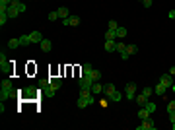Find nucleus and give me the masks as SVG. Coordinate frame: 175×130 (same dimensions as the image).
<instances>
[{"instance_id": "f257e3e1", "label": "nucleus", "mask_w": 175, "mask_h": 130, "mask_svg": "<svg viewBox=\"0 0 175 130\" xmlns=\"http://www.w3.org/2000/svg\"><path fill=\"white\" fill-rule=\"evenodd\" d=\"M14 95H16V89H14L12 85V80H2V84H0V101H6V99H12Z\"/></svg>"}, {"instance_id": "f03ea898", "label": "nucleus", "mask_w": 175, "mask_h": 130, "mask_svg": "<svg viewBox=\"0 0 175 130\" xmlns=\"http://www.w3.org/2000/svg\"><path fill=\"white\" fill-rule=\"evenodd\" d=\"M93 103H96V97H93V95H90V97L80 95L78 101H76V107H78V109H86V107H90V105H93Z\"/></svg>"}, {"instance_id": "7ed1b4c3", "label": "nucleus", "mask_w": 175, "mask_h": 130, "mask_svg": "<svg viewBox=\"0 0 175 130\" xmlns=\"http://www.w3.org/2000/svg\"><path fill=\"white\" fill-rule=\"evenodd\" d=\"M136 84L134 82H130V84H127V88H125V97L128 99V101H132L134 97H136Z\"/></svg>"}, {"instance_id": "20e7f679", "label": "nucleus", "mask_w": 175, "mask_h": 130, "mask_svg": "<svg viewBox=\"0 0 175 130\" xmlns=\"http://www.w3.org/2000/svg\"><path fill=\"white\" fill-rule=\"evenodd\" d=\"M78 85H80V89H92L93 80H92L90 76H84V74H82V78L78 80Z\"/></svg>"}, {"instance_id": "39448f33", "label": "nucleus", "mask_w": 175, "mask_h": 130, "mask_svg": "<svg viewBox=\"0 0 175 130\" xmlns=\"http://www.w3.org/2000/svg\"><path fill=\"white\" fill-rule=\"evenodd\" d=\"M20 93H21V97H25V99H33V97H35V93H39V91L35 89L33 85H27V88L20 89Z\"/></svg>"}, {"instance_id": "423d86ee", "label": "nucleus", "mask_w": 175, "mask_h": 130, "mask_svg": "<svg viewBox=\"0 0 175 130\" xmlns=\"http://www.w3.org/2000/svg\"><path fill=\"white\" fill-rule=\"evenodd\" d=\"M136 130H156V122L152 119H146V120H142V124L136 126Z\"/></svg>"}, {"instance_id": "0eeeda50", "label": "nucleus", "mask_w": 175, "mask_h": 130, "mask_svg": "<svg viewBox=\"0 0 175 130\" xmlns=\"http://www.w3.org/2000/svg\"><path fill=\"white\" fill-rule=\"evenodd\" d=\"M159 84H164V85H165V88H167V89H169V88H171V85L175 84V82H173V76L169 74V72H167V74H164L162 78H159Z\"/></svg>"}, {"instance_id": "6e6552de", "label": "nucleus", "mask_w": 175, "mask_h": 130, "mask_svg": "<svg viewBox=\"0 0 175 130\" xmlns=\"http://www.w3.org/2000/svg\"><path fill=\"white\" fill-rule=\"evenodd\" d=\"M29 39H31V43H35V45H39V43H41L43 39H45V37L41 35V31H31V33H29Z\"/></svg>"}, {"instance_id": "1a4fd4ad", "label": "nucleus", "mask_w": 175, "mask_h": 130, "mask_svg": "<svg viewBox=\"0 0 175 130\" xmlns=\"http://www.w3.org/2000/svg\"><path fill=\"white\" fill-rule=\"evenodd\" d=\"M49 85H51L53 89H61L62 80H61V78H55V76H51V78H49Z\"/></svg>"}, {"instance_id": "9d476101", "label": "nucleus", "mask_w": 175, "mask_h": 130, "mask_svg": "<svg viewBox=\"0 0 175 130\" xmlns=\"http://www.w3.org/2000/svg\"><path fill=\"white\" fill-rule=\"evenodd\" d=\"M123 97H125V93H121V91H117V89L111 93V95H107V99H109V101H113V103H119Z\"/></svg>"}, {"instance_id": "9b49d317", "label": "nucleus", "mask_w": 175, "mask_h": 130, "mask_svg": "<svg viewBox=\"0 0 175 130\" xmlns=\"http://www.w3.org/2000/svg\"><path fill=\"white\" fill-rule=\"evenodd\" d=\"M80 24V18L78 16H70V18H66V20H62V25L66 27V25H78Z\"/></svg>"}, {"instance_id": "f8f14e48", "label": "nucleus", "mask_w": 175, "mask_h": 130, "mask_svg": "<svg viewBox=\"0 0 175 130\" xmlns=\"http://www.w3.org/2000/svg\"><path fill=\"white\" fill-rule=\"evenodd\" d=\"M39 45H41V50H43V53H51V49H53V43H51L49 39H43Z\"/></svg>"}, {"instance_id": "ddd939ff", "label": "nucleus", "mask_w": 175, "mask_h": 130, "mask_svg": "<svg viewBox=\"0 0 175 130\" xmlns=\"http://www.w3.org/2000/svg\"><path fill=\"white\" fill-rule=\"evenodd\" d=\"M103 49H105V53H113V50H117V41H105Z\"/></svg>"}, {"instance_id": "4468645a", "label": "nucleus", "mask_w": 175, "mask_h": 130, "mask_svg": "<svg viewBox=\"0 0 175 130\" xmlns=\"http://www.w3.org/2000/svg\"><path fill=\"white\" fill-rule=\"evenodd\" d=\"M56 12H58V18H61V20H66V18H70V12H68V8H66V6H61V8H58Z\"/></svg>"}, {"instance_id": "2eb2a0df", "label": "nucleus", "mask_w": 175, "mask_h": 130, "mask_svg": "<svg viewBox=\"0 0 175 130\" xmlns=\"http://www.w3.org/2000/svg\"><path fill=\"white\" fill-rule=\"evenodd\" d=\"M92 93H93V95H101V93H103V85H101L99 82H93V85H92Z\"/></svg>"}, {"instance_id": "dca6fc26", "label": "nucleus", "mask_w": 175, "mask_h": 130, "mask_svg": "<svg viewBox=\"0 0 175 130\" xmlns=\"http://www.w3.org/2000/svg\"><path fill=\"white\" fill-rule=\"evenodd\" d=\"M134 101H136V103L140 105V107H144L146 103H148V97H146L144 93H136V97H134Z\"/></svg>"}, {"instance_id": "f3484780", "label": "nucleus", "mask_w": 175, "mask_h": 130, "mask_svg": "<svg viewBox=\"0 0 175 130\" xmlns=\"http://www.w3.org/2000/svg\"><path fill=\"white\" fill-rule=\"evenodd\" d=\"M20 14H21V12H20L18 6H8V16H10V18H18Z\"/></svg>"}, {"instance_id": "a211bd4d", "label": "nucleus", "mask_w": 175, "mask_h": 130, "mask_svg": "<svg viewBox=\"0 0 175 130\" xmlns=\"http://www.w3.org/2000/svg\"><path fill=\"white\" fill-rule=\"evenodd\" d=\"M165 91H167V88H165L164 84H158L156 88H154V93H156V95H159V97H162V95H165Z\"/></svg>"}, {"instance_id": "6ab92c4d", "label": "nucleus", "mask_w": 175, "mask_h": 130, "mask_svg": "<svg viewBox=\"0 0 175 130\" xmlns=\"http://www.w3.org/2000/svg\"><path fill=\"white\" fill-rule=\"evenodd\" d=\"M115 89H117V88H115L113 84H105V85H103V95H105V97H107V95H111Z\"/></svg>"}, {"instance_id": "aec40b11", "label": "nucleus", "mask_w": 175, "mask_h": 130, "mask_svg": "<svg viewBox=\"0 0 175 130\" xmlns=\"http://www.w3.org/2000/svg\"><path fill=\"white\" fill-rule=\"evenodd\" d=\"M92 72H93V66H92L90 62H86L84 66H82V74H84V76H90Z\"/></svg>"}, {"instance_id": "412c9836", "label": "nucleus", "mask_w": 175, "mask_h": 130, "mask_svg": "<svg viewBox=\"0 0 175 130\" xmlns=\"http://www.w3.org/2000/svg\"><path fill=\"white\" fill-rule=\"evenodd\" d=\"M20 43H21V47H27V45H31V39H29V35H20Z\"/></svg>"}, {"instance_id": "4be33fe9", "label": "nucleus", "mask_w": 175, "mask_h": 130, "mask_svg": "<svg viewBox=\"0 0 175 130\" xmlns=\"http://www.w3.org/2000/svg\"><path fill=\"white\" fill-rule=\"evenodd\" d=\"M8 47H10L12 50H16L18 47H21V43H20V39H10V41H8Z\"/></svg>"}, {"instance_id": "5701e85b", "label": "nucleus", "mask_w": 175, "mask_h": 130, "mask_svg": "<svg viewBox=\"0 0 175 130\" xmlns=\"http://www.w3.org/2000/svg\"><path fill=\"white\" fill-rule=\"evenodd\" d=\"M144 109H146V111H148V113L152 115V113H156V109H158V107H156V103H152V101H148V103L144 105Z\"/></svg>"}, {"instance_id": "b1692460", "label": "nucleus", "mask_w": 175, "mask_h": 130, "mask_svg": "<svg viewBox=\"0 0 175 130\" xmlns=\"http://www.w3.org/2000/svg\"><path fill=\"white\" fill-rule=\"evenodd\" d=\"M115 39H117V31H113V29L105 31V41H115Z\"/></svg>"}, {"instance_id": "393cba45", "label": "nucleus", "mask_w": 175, "mask_h": 130, "mask_svg": "<svg viewBox=\"0 0 175 130\" xmlns=\"http://www.w3.org/2000/svg\"><path fill=\"white\" fill-rule=\"evenodd\" d=\"M138 119H140V120H146V119H150V113H148V111H146L144 107H142V109L138 111Z\"/></svg>"}, {"instance_id": "a878e982", "label": "nucleus", "mask_w": 175, "mask_h": 130, "mask_svg": "<svg viewBox=\"0 0 175 130\" xmlns=\"http://www.w3.org/2000/svg\"><path fill=\"white\" fill-rule=\"evenodd\" d=\"M10 20V16H8V12H0V25H6V21Z\"/></svg>"}, {"instance_id": "bb28decb", "label": "nucleus", "mask_w": 175, "mask_h": 130, "mask_svg": "<svg viewBox=\"0 0 175 130\" xmlns=\"http://www.w3.org/2000/svg\"><path fill=\"white\" fill-rule=\"evenodd\" d=\"M90 78H92V80H93V82H99V78H101V72H99V70H96V68H93V72H92V74H90Z\"/></svg>"}, {"instance_id": "cd10ccee", "label": "nucleus", "mask_w": 175, "mask_h": 130, "mask_svg": "<svg viewBox=\"0 0 175 130\" xmlns=\"http://www.w3.org/2000/svg\"><path fill=\"white\" fill-rule=\"evenodd\" d=\"M127 53L128 54H136L138 53V45H127Z\"/></svg>"}, {"instance_id": "c85d7f7f", "label": "nucleus", "mask_w": 175, "mask_h": 130, "mask_svg": "<svg viewBox=\"0 0 175 130\" xmlns=\"http://www.w3.org/2000/svg\"><path fill=\"white\" fill-rule=\"evenodd\" d=\"M127 33H128V31L125 29V27H121V25H119V27H117V37H125V35H127Z\"/></svg>"}, {"instance_id": "c756f323", "label": "nucleus", "mask_w": 175, "mask_h": 130, "mask_svg": "<svg viewBox=\"0 0 175 130\" xmlns=\"http://www.w3.org/2000/svg\"><path fill=\"white\" fill-rule=\"evenodd\" d=\"M167 113H169V115H171V113H175V99L167 103Z\"/></svg>"}, {"instance_id": "7c9ffc66", "label": "nucleus", "mask_w": 175, "mask_h": 130, "mask_svg": "<svg viewBox=\"0 0 175 130\" xmlns=\"http://www.w3.org/2000/svg\"><path fill=\"white\" fill-rule=\"evenodd\" d=\"M117 50H119L121 54H123V53H127V45H125V43H117Z\"/></svg>"}, {"instance_id": "2f4dec72", "label": "nucleus", "mask_w": 175, "mask_h": 130, "mask_svg": "<svg viewBox=\"0 0 175 130\" xmlns=\"http://www.w3.org/2000/svg\"><path fill=\"white\" fill-rule=\"evenodd\" d=\"M58 20V12H51L49 14V21H56Z\"/></svg>"}, {"instance_id": "473e14b6", "label": "nucleus", "mask_w": 175, "mask_h": 130, "mask_svg": "<svg viewBox=\"0 0 175 130\" xmlns=\"http://www.w3.org/2000/svg\"><path fill=\"white\" fill-rule=\"evenodd\" d=\"M117 27H119V24H117L115 20H111V21H109V29H113V31H117Z\"/></svg>"}, {"instance_id": "72a5a7b5", "label": "nucleus", "mask_w": 175, "mask_h": 130, "mask_svg": "<svg viewBox=\"0 0 175 130\" xmlns=\"http://www.w3.org/2000/svg\"><path fill=\"white\" fill-rule=\"evenodd\" d=\"M142 93H144L146 97H150L152 93H154V89H152V88H144V91H142Z\"/></svg>"}, {"instance_id": "f704fd0d", "label": "nucleus", "mask_w": 175, "mask_h": 130, "mask_svg": "<svg viewBox=\"0 0 175 130\" xmlns=\"http://www.w3.org/2000/svg\"><path fill=\"white\" fill-rule=\"evenodd\" d=\"M152 2H154V0H144L142 4H144V8H150V6H152Z\"/></svg>"}, {"instance_id": "c9c22d12", "label": "nucleus", "mask_w": 175, "mask_h": 130, "mask_svg": "<svg viewBox=\"0 0 175 130\" xmlns=\"http://www.w3.org/2000/svg\"><path fill=\"white\" fill-rule=\"evenodd\" d=\"M167 18H169V20H175V10H169V14H167Z\"/></svg>"}, {"instance_id": "e433bc0d", "label": "nucleus", "mask_w": 175, "mask_h": 130, "mask_svg": "<svg viewBox=\"0 0 175 130\" xmlns=\"http://www.w3.org/2000/svg\"><path fill=\"white\" fill-rule=\"evenodd\" d=\"M21 2H20V0H12V2H10V6H20Z\"/></svg>"}, {"instance_id": "4c0bfd02", "label": "nucleus", "mask_w": 175, "mask_h": 130, "mask_svg": "<svg viewBox=\"0 0 175 130\" xmlns=\"http://www.w3.org/2000/svg\"><path fill=\"white\" fill-rule=\"evenodd\" d=\"M169 74H171V76H175V66H171V68H169Z\"/></svg>"}, {"instance_id": "58836bf2", "label": "nucleus", "mask_w": 175, "mask_h": 130, "mask_svg": "<svg viewBox=\"0 0 175 130\" xmlns=\"http://www.w3.org/2000/svg\"><path fill=\"white\" fill-rule=\"evenodd\" d=\"M169 89H171V91H173V93H175V84H173V85H171V88H169Z\"/></svg>"}, {"instance_id": "ea45409f", "label": "nucleus", "mask_w": 175, "mask_h": 130, "mask_svg": "<svg viewBox=\"0 0 175 130\" xmlns=\"http://www.w3.org/2000/svg\"><path fill=\"white\" fill-rule=\"evenodd\" d=\"M171 128H173V130H175V122H171Z\"/></svg>"}, {"instance_id": "a19ab883", "label": "nucleus", "mask_w": 175, "mask_h": 130, "mask_svg": "<svg viewBox=\"0 0 175 130\" xmlns=\"http://www.w3.org/2000/svg\"><path fill=\"white\" fill-rule=\"evenodd\" d=\"M140 2H144V0H140Z\"/></svg>"}]
</instances>
